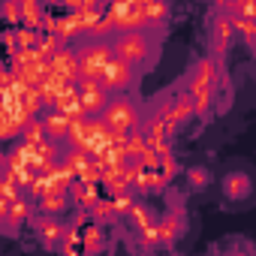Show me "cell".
I'll return each mask as SVG.
<instances>
[{
    "instance_id": "32",
    "label": "cell",
    "mask_w": 256,
    "mask_h": 256,
    "mask_svg": "<svg viewBox=\"0 0 256 256\" xmlns=\"http://www.w3.org/2000/svg\"><path fill=\"white\" fill-rule=\"evenodd\" d=\"M208 181H211L208 169H202V166H193V169H187V184H190V187H196V190H199V187H205Z\"/></svg>"
},
{
    "instance_id": "18",
    "label": "cell",
    "mask_w": 256,
    "mask_h": 256,
    "mask_svg": "<svg viewBox=\"0 0 256 256\" xmlns=\"http://www.w3.org/2000/svg\"><path fill=\"white\" fill-rule=\"evenodd\" d=\"M169 106H172V118H175V124H178V126L196 118V114H193V96H190L184 88H181V90H175V94H169Z\"/></svg>"
},
{
    "instance_id": "22",
    "label": "cell",
    "mask_w": 256,
    "mask_h": 256,
    "mask_svg": "<svg viewBox=\"0 0 256 256\" xmlns=\"http://www.w3.org/2000/svg\"><path fill=\"white\" fill-rule=\"evenodd\" d=\"M124 217H130V223H133L136 229H142V226H151V223L157 220V214H154V208H148L145 202H136V199H133V205H130V211H126Z\"/></svg>"
},
{
    "instance_id": "26",
    "label": "cell",
    "mask_w": 256,
    "mask_h": 256,
    "mask_svg": "<svg viewBox=\"0 0 256 256\" xmlns=\"http://www.w3.org/2000/svg\"><path fill=\"white\" fill-rule=\"evenodd\" d=\"M22 142H28V145H36V142H42L46 139V126H42V118H30L24 126H22Z\"/></svg>"
},
{
    "instance_id": "34",
    "label": "cell",
    "mask_w": 256,
    "mask_h": 256,
    "mask_svg": "<svg viewBox=\"0 0 256 256\" xmlns=\"http://www.w3.org/2000/svg\"><path fill=\"white\" fill-rule=\"evenodd\" d=\"M133 4H139V6H148V4H154V0H133Z\"/></svg>"
},
{
    "instance_id": "2",
    "label": "cell",
    "mask_w": 256,
    "mask_h": 256,
    "mask_svg": "<svg viewBox=\"0 0 256 256\" xmlns=\"http://www.w3.org/2000/svg\"><path fill=\"white\" fill-rule=\"evenodd\" d=\"M96 118L108 126L114 136H126L130 130H136V126H139V120H142V108H139L136 100L124 96V94H114V96L106 100V106H102V112H100Z\"/></svg>"
},
{
    "instance_id": "4",
    "label": "cell",
    "mask_w": 256,
    "mask_h": 256,
    "mask_svg": "<svg viewBox=\"0 0 256 256\" xmlns=\"http://www.w3.org/2000/svg\"><path fill=\"white\" fill-rule=\"evenodd\" d=\"M106 18L112 22L114 30H148L145 22V10L133 0H108L106 4Z\"/></svg>"
},
{
    "instance_id": "9",
    "label": "cell",
    "mask_w": 256,
    "mask_h": 256,
    "mask_svg": "<svg viewBox=\"0 0 256 256\" xmlns=\"http://www.w3.org/2000/svg\"><path fill=\"white\" fill-rule=\"evenodd\" d=\"M76 90H78V102H82V108H84L88 118H94V114L102 112V106L108 100V90L96 78H78L76 82Z\"/></svg>"
},
{
    "instance_id": "12",
    "label": "cell",
    "mask_w": 256,
    "mask_h": 256,
    "mask_svg": "<svg viewBox=\"0 0 256 256\" xmlns=\"http://www.w3.org/2000/svg\"><path fill=\"white\" fill-rule=\"evenodd\" d=\"M211 40H214V58H223V52L232 46L235 40V28H232V18L220 10L211 22Z\"/></svg>"
},
{
    "instance_id": "11",
    "label": "cell",
    "mask_w": 256,
    "mask_h": 256,
    "mask_svg": "<svg viewBox=\"0 0 256 256\" xmlns=\"http://www.w3.org/2000/svg\"><path fill=\"white\" fill-rule=\"evenodd\" d=\"M36 211V205H34V199L28 196V193H22L18 199H12L10 202V211H6V220H4V229L6 232H18L28 220H30V214Z\"/></svg>"
},
{
    "instance_id": "20",
    "label": "cell",
    "mask_w": 256,
    "mask_h": 256,
    "mask_svg": "<svg viewBox=\"0 0 256 256\" xmlns=\"http://www.w3.org/2000/svg\"><path fill=\"white\" fill-rule=\"evenodd\" d=\"M18 4H22V24L40 30V28H42V18H46L42 0H18Z\"/></svg>"
},
{
    "instance_id": "16",
    "label": "cell",
    "mask_w": 256,
    "mask_h": 256,
    "mask_svg": "<svg viewBox=\"0 0 256 256\" xmlns=\"http://www.w3.org/2000/svg\"><path fill=\"white\" fill-rule=\"evenodd\" d=\"M78 244H82V253H100L106 247V232L100 223L88 220L84 226H78Z\"/></svg>"
},
{
    "instance_id": "3",
    "label": "cell",
    "mask_w": 256,
    "mask_h": 256,
    "mask_svg": "<svg viewBox=\"0 0 256 256\" xmlns=\"http://www.w3.org/2000/svg\"><path fill=\"white\" fill-rule=\"evenodd\" d=\"M78 58V78H100L106 60L112 58V40H88L76 48Z\"/></svg>"
},
{
    "instance_id": "31",
    "label": "cell",
    "mask_w": 256,
    "mask_h": 256,
    "mask_svg": "<svg viewBox=\"0 0 256 256\" xmlns=\"http://www.w3.org/2000/svg\"><path fill=\"white\" fill-rule=\"evenodd\" d=\"M24 190L10 178V175H4V172H0V199H6V202H12V199H18Z\"/></svg>"
},
{
    "instance_id": "19",
    "label": "cell",
    "mask_w": 256,
    "mask_h": 256,
    "mask_svg": "<svg viewBox=\"0 0 256 256\" xmlns=\"http://www.w3.org/2000/svg\"><path fill=\"white\" fill-rule=\"evenodd\" d=\"M250 190H253V184H250V178H247L244 172H229V175L223 178V193H226V199H232V202L247 199Z\"/></svg>"
},
{
    "instance_id": "7",
    "label": "cell",
    "mask_w": 256,
    "mask_h": 256,
    "mask_svg": "<svg viewBox=\"0 0 256 256\" xmlns=\"http://www.w3.org/2000/svg\"><path fill=\"white\" fill-rule=\"evenodd\" d=\"M28 223L34 226V232H36V238H40V244H42V247H48V250L60 247L64 235H66V220H60L58 214H42V211H34Z\"/></svg>"
},
{
    "instance_id": "30",
    "label": "cell",
    "mask_w": 256,
    "mask_h": 256,
    "mask_svg": "<svg viewBox=\"0 0 256 256\" xmlns=\"http://www.w3.org/2000/svg\"><path fill=\"white\" fill-rule=\"evenodd\" d=\"M232 28H235V34L244 36L247 46H253V36H256V18H232Z\"/></svg>"
},
{
    "instance_id": "23",
    "label": "cell",
    "mask_w": 256,
    "mask_h": 256,
    "mask_svg": "<svg viewBox=\"0 0 256 256\" xmlns=\"http://www.w3.org/2000/svg\"><path fill=\"white\" fill-rule=\"evenodd\" d=\"M6 40H10V48H34V46H36V40H40V30L18 24Z\"/></svg>"
},
{
    "instance_id": "8",
    "label": "cell",
    "mask_w": 256,
    "mask_h": 256,
    "mask_svg": "<svg viewBox=\"0 0 256 256\" xmlns=\"http://www.w3.org/2000/svg\"><path fill=\"white\" fill-rule=\"evenodd\" d=\"M60 160H64V166L72 172V178H78V181H90V184H100L96 160H94L88 151H78V148H70V145H66V151H60Z\"/></svg>"
},
{
    "instance_id": "33",
    "label": "cell",
    "mask_w": 256,
    "mask_h": 256,
    "mask_svg": "<svg viewBox=\"0 0 256 256\" xmlns=\"http://www.w3.org/2000/svg\"><path fill=\"white\" fill-rule=\"evenodd\" d=\"M6 211H10V202L0 199V229H4V220H6Z\"/></svg>"
},
{
    "instance_id": "25",
    "label": "cell",
    "mask_w": 256,
    "mask_h": 256,
    "mask_svg": "<svg viewBox=\"0 0 256 256\" xmlns=\"http://www.w3.org/2000/svg\"><path fill=\"white\" fill-rule=\"evenodd\" d=\"M142 10H145V22H148V30L160 28V24L166 22V16H169V6H166V0H154V4H148V6H142Z\"/></svg>"
},
{
    "instance_id": "14",
    "label": "cell",
    "mask_w": 256,
    "mask_h": 256,
    "mask_svg": "<svg viewBox=\"0 0 256 256\" xmlns=\"http://www.w3.org/2000/svg\"><path fill=\"white\" fill-rule=\"evenodd\" d=\"M34 205H36V211H42V214H66V208H70V193L66 190H46V193H40L36 199H34Z\"/></svg>"
},
{
    "instance_id": "1",
    "label": "cell",
    "mask_w": 256,
    "mask_h": 256,
    "mask_svg": "<svg viewBox=\"0 0 256 256\" xmlns=\"http://www.w3.org/2000/svg\"><path fill=\"white\" fill-rule=\"evenodd\" d=\"M108 40H112V54L133 64V66H145L154 58L151 30H114Z\"/></svg>"
},
{
    "instance_id": "28",
    "label": "cell",
    "mask_w": 256,
    "mask_h": 256,
    "mask_svg": "<svg viewBox=\"0 0 256 256\" xmlns=\"http://www.w3.org/2000/svg\"><path fill=\"white\" fill-rule=\"evenodd\" d=\"M136 241H139V247H145V250H154V247H160L157 226L151 223V226H142V229H136Z\"/></svg>"
},
{
    "instance_id": "35",
    "label": "cell",
    "mask_w": 256,
    "mask_h": 256,
    "mask_svg": "<svg viewBox=\"0 0 256 256\" xmlns=\"http://www.w3.org/2000/svg\"><path fill=\"white\" fill-rule=\"evenodd\" d=\"M4 163H6V157H0V172H4Z\"/></svg>"
},
{
    "instance_id": "6",
    "label": "cell",
    "mask_w": 256,
    "mask_h": 256,
    "mask_svg": "<svg viewBox=\"0 0 256 256\" xmlns=\"http://www.w3.org/2000/svg\"><path fill=\"white\" fill-rule=\"evenodd\" d=\"M133 78H136V66L112 54V58L106 60V66H102V72H100L96 82H100L108 94H120V90H126V88L133 84Z\"/></svg>"
},
{
    "instance_id": "17",
    "label": "cell",
    "mask_w": 256,
    "mask_h": 256,
    "mask_svg": "<svg viewBox=\"0 0 256 256\" xmlns=\"http://www.w3.org/2000/svg\"><path fill=\"white\" fill-rule=\"evenodd\" d=\"M70 118L64 114V112H58V108H48V114L42 118V126H46V136L48 139H54V142H60L64 145V139H66V130H70Z\"/></svg>"
},
{
    "instance_id": "29",
    "label": "cell",
    "mask_w": 256,
    "mask_h": 256,
    "mask_svg": "<svg viewBox=\"0 0 256 256\" xmlns=\"http://www.w3.org/2000/svg\"><path fill=\"white\" fill-rule=\"evenodd\" d=\"M0 18H6L10 24H22V4L18 0H0Z\"/></svg>"
},
{
    "instance_id": "24",
    "label": "cell",
    "mask_w": 256,
    "mask_h": 256,
    "mask_svg": "<svg viewBox=\"0 0 256 256\" xmlns=\"http://www.w3.org/2000/svg\"><path fill=\"white\" fill-rule=\"evenodd\" d=\"M223 12L229 18H256V0H226Z\"/></svg>"
},
{
    "instance_id": "5",
    "label": "cell",
    "mask_w": 256,
    "mask_h": 256,
    "mask_svg": "<svg viewBox=\"0 0 256 256\" xmlns=\"http://www.w3.org/2000/svg\"><path fill=\"white\" fill-rule=\"evenodd\" d=\"M217 82H220V58L208 54L193 66V72L184 82V90L187 94H214Z\"/></svg>"
},
{
    "instance_id": "27",
    "label": "cell",
    "mask_w": 256,
    "mask_h": 256,
    "mask_svg": "<svg viewBox=\"0 0 256 256\" xmlns=\"http://www.w3.org/2000/svg\"><path fill=\"white\" fill-rule=\"evenodd\" d=\"M60 46H66V42H60L54 34H40V40H36V46H34V48H36V54H40V58H46V60H48Z\"/></svg>"
},
{
    "instance_id": "15",
    "label": "cell",
    "mask_w": 256,
    "mask_h": 256,
    "mask_svg": "<svg viewBox=\"0 0 256 256\" xmlns=\"http://www.w3.org/2000/svg\"><path fill=\"white\" fill-rule=\"evenodd\" d=\"M96 187H100V184H90V181H78V178H72L70 187H66V193H70V205H72V208H90V202L100 196Z\"/></svg>"
},
{
    "instance_id": "13",
    "label": "cell",
    "mask_w": 256,
    "mask_h": 256,
    "mask_svg": "<svg viewBox=\"0 0 256 256\" xmlns=\"http://www.w3.org/2000/svg\"><path fill=\"white\" fill-rule=\"evenodd\" d=\"M154 226H157L160 244H175V241L184 235L187 220H184V214H181V211H169V214H163L160 220H154Z\"/></svg>"
},
{
    "instance_id": "36",
    "label": "cell",
    "mask_w": 256,
    "mask_h": 256,
    "mask_svg": "<svg viewBox=\"0 0 256 256\" xmlns=\"http://www.w3.org/2000/svg\"><path fill=\"white\" fill-rule=\"evenodd\" d=\"M102 4H108V0H102Z\"/></svg>"
},
{
    "instance_id": "10",
    "label": "cell",
    "mask_w": 256,
    "mask_h": 256,
    "mask_svg": "<svg viewBox=\"0 0 256 256\" xmlns=\"http://www.w3.org/2000/svg\"><path fill=\"white\" fill-rule=\"evenodd\" d=\"M48 72L58 76V78H64V82H78V58H76V48L60 46L48 58Z\"/></svg>"
},
{
    "instance_id": "21",
    "label": "cell",
    "mask_w": 256,
    "mask_h": 256,
    "mask_svg": "<svg viewBox=\"0 0 256 256\" xmlns=\"http://www.w3.org/2000/svg\"><path fill=\"white\" fill-rule=\"evenodd\" d=\"M88 217H90L94 223H100V226H108V223L118 220V214H114V208H112V199H102V196H96V199L90 202Z\"/></svg>"
}]
</instances>
